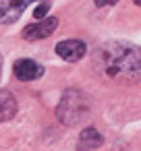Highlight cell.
Wrapping results in <instances>:
<instances>
[{"instance_id": "cell-10", "label": "cell", "mask_w": 141, "mask_h": 151, "mask_svg": "<svg viewBox=\"0 0 141 151\" xmlns=\"http://www.w3.org/2000/svg\"><path fill=\"white\" fill-rule=\"evenodd\" d=\"M135 4H137V6H141V0H137V2H135Z\"/></svg>"}, {"instance_id": "cell-8", "label": "cell", "mask_w": 141, "mask_h": 151, "mask_svg": "<svg viewBox=\"0 0 141 151\" xmlns=\"http://www.w3.org/2000/svg\"><path fill=\"white\" fill-rule=\"evenodd\" d=\"M102 145V134L95 130V128H85L81 134H79V141H77V147L81 151H91V149H98Z\"/></svg>"}, {"instance_id": "cell-1", "label": "cell", "mask_w": 141, "mask_h": 151, "mask_svg": "<svg viewBox=\"0 0 141 151\" xmlns=\"http://www.w3.org/2000/svg\"><path fill=\"white\" fill-rule=\"evenodd\" d=\"M102 68L110 79L141 81V50L124 44H110L102 50Z\"/></svg>"}, {"instance_id": "cell-3", "label": "cell", "mask_w": 141, "mask_h": 151, "mask_svg": "<svg viewBox=\"0 0 141 151\" xmlns=\"http://www.w3.org/2000/svg\"><path fill=\"white\" fill-rule=\"evenodd\" d=\"M58 25V19L56 17H48L40 23H33V25H27L23 29V37L29 40V42H35V40H44L48 35H52V31L56 29Z\"/></svg>"}, {"instance_id": "cell-2", "label": "cell", "mask_w": 141, "mask_h": 151, "mask_svg": "<svg viewBox=\"0 0 141 151\" xmlns=\"http://www.w3.org/2000/svg\"><path fill=\"white\" fill-rule=\"evenodd\" d=\"M87 112H89V101L87 97L81 93V91H67L56 114H58V120L64 122V124H77L81 120L87 118Z\"/></svg>"}, {"instance_id": "cell-7", "label": "cell", "mask_w": 141, "mask_h": 151, "mask_svg": "<svg viewBox=\"0 0 141 151\" xmlns=\"http://www.w3.org/2000/svg\"><path fill=\"white\" fill-rule=\"evenodd\" d=\"M17 114V99L9 91H0V122H7Z\"/></svg>"}, {"instance_id": "cell-4", "label": "cell", "mask_w": 141, "mask_h": 151, "mask_svg": "<svg viewBox=\"0 0 141 151\" xmlns=\"http://www.w3.org/2000/svg\"><path fill=\"white\" fill-rule=\"evenodd\" d=\"M85 44L83 42H79V40H64V42H60L58 46H56V54L62 58V60H67V62H77V60H81L83 56H85Z\"/></svg>"}, {"instance_id": "cell-5", "label": "cell", "mask_w": 141, "mask_h": 151, "mask_svg": "<svg viewBox=\"0 0 141 151\" xmlns=\"http://www.w3.org/2000/svg\"><path fill=\"white\" fill-rule=\"evenodd\" d=\"M29 6V2H15V0H0V23H13L21 17V13Z\"/></svg>"}, {"instance_id": "cell-9", "label": "cell", "mask_w": 141, "mask_h": 151, "mask_svg": "<svg viewBox=\"0 0 141 151\" xmlns=\"http://www.w3.org/2000/svg\"><path fill=\"white\" fill-rule=\"evenodd\" d=\"M48 11H50V4H38V9H35L33 17H38V19H42V21H44V17L48 15Z\"/></svg>"}, {"instance_id": "cell-6", "label": "cell", "mask_w": 141, "mask_h": 151, "mask_svg": "<svg viewBox=\"0 0 141 151\" xmlns=\"http://www.w3.org/2000/svg\"><path fill=\"white\" fill-rule=\"evenodd\" d=\"M15 75H17V79H21V81H33V79H40V77L44 75V68H42L35 60L25 58V60H19V62L15 64Z\"/></svg>"}]
</instances>
